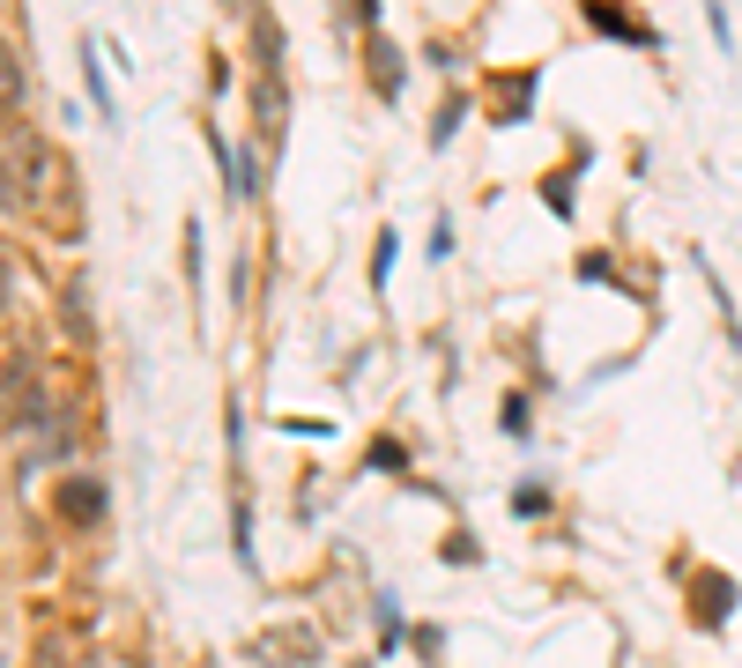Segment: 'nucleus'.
I'll return each instance as SVG.
<instances>
[{
  "instance_id": "f257e3e1",
  "label": "nucleus",
  "mask_w": 742,
  "mask_h": 668,
  "mask_svg": "<svg viewBox=\"0 0 742 668\" xmlns=\"http://www.w3.org/2000/svg\"><path fill=\"white\" fill-rule=\"evenodd\" d=\"M23 97H30L23 89V60H15V45L0 38V112H23Z\"/></svg>"
},
{
  "instance_id": "f03ea898",
  "label": "nucleus",
  "mask_w": 742,
  "mask_h": 668,
  "mask_svg": "<svg viewBox=\"0 0 742 668\" xmlns=\"http://www.w3.org/2000/svg\"><path fill=\"white\" fill-rule=\"evenodd\" d=\"M83 83H89V104H97L104 120H120V112H112V83H104V60H97V45H83Z\"/></svg>"
},
{
  "instance_id": "7ed1b4c3",
  "label": "nucleus",
  "mask_w": 742,
  "mask_h": 668,
  "mask_svg": "<svg viewBox=\"0 0 742 668\" xmlns=\"http://www.w3.org/2000/svg\"><path fill=\"white\" fill-rule=\"evenodd\" d=\"M371 83H379V97L401 89V60H394V45H386V38H371Z\"/></svg>"
},
{
  "instance_id": "20e7f679",
  "label": "nucleus",
  "mask_w": 742,
  "mask_h": 668,
  "mask_svg": "<svg viewBox=\"0 0 742 668\" xmlns=\"http://www.w3.org/2000/svg\"><path fill=\"white\" fill-rule=\"evenodd\" d=\"M60 505H67L75 520H97V512H104V491H97V483H60Z\"/></svg>"
},
{
  "instance_id": "39448f33",
  "label": "nucleus",
  "mask_w": 742,
  "mask_h": 668,
  "mask_svg": "<svg viewBox=\"0 0 742 668\" xmlns=\"http://www.w3.org/2000/svg\"><path fill=\"white\" fill-rule=\"evenodd\" d=\"M394 252H401V238L386 231V238H379V252H371V290H386V275H394Z\"/></svg>"
},
{
  "instance_id": "423d86ee",
  "label": "nucleus",
  "mask_w": 742,
  "mask_h": 668,
  "mask_svg": "<svg viewBox=\"0 0 742 668\" xmlns=\"http://www.w3.org/2000/svg\"><path fill=\"white\" fill-rule=\"evenodd\" d=\"M460 112H468V104H460V97H446V112H438V126H431V134L446 141V134H454V126H460Z\"/></svg>"
}]
</instances>
